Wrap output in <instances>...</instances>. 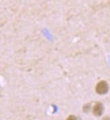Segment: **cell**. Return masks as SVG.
I'll use <instances>...</instances> for the list:
<instances>
[{
	"label": "cell",
	"mask_w": 110,
	"mask_h": 120,
	"mask_svg": "<svg viewBox=\"0 0 110 120\" xmlns=\"http://www.w3.org/2000/svg\"><path fill=\"white\" fill-rule=\"evenodd\" d=\"M95 90L97 93L99 94H105L109 90L108 83L105 81H101L97 84Z\"/></svg>",
	"instance_id": "obj_1"
},
{
	"label": "cell",
	"mask_w": 110,
	"mask_h": 120,
	"mask_svg": "<svg viewBox=\"0 0 110 120\" xmlns=\"http://www.w3.org/2000/svg\"><path fill=\"white\" fill-rule=\"evenodd\" d=\"M104 107L103 104L101 102H97L95 104V105L93 107L92 112L93 114L97 116V117H100L103 113Z\"/></svg>",
	"instance_id": "obj_2"
},
{
	"label": "cell",
	"mask_w": 110,
	"mask_h": 120,
	"mask_svg": "<svg viewBox=\"0 0 110 120\" xmlns=\"http://www.w3.org/2000/svg\"><path fill=\"white\" fill-rule=\"evenodd\" d=\"M91 106L90 104H86V105H85L83 107V111L85 113H88L91 110Z\"/></svg>",
	"instance_id": "obj_3"
},
{
	"label": "cell",
	"mask_w": 110,
	"mask_h": 120,
	"mask_svg": "<svg viewBox=\"0 0 110 120\" xmlns=\"http://www.w3.org/2000/svg\"><path fill=\"white\" fill-rule=\"evenodd\" d=\"M78 120V119H77V117H76L75 115H69V116L67 118V120Z\"/></svg>",
	"instance_id": "obj_4"
},
{
	"label": "cell",
	"mask_w": 110,
	"mask_h": 120,
	"mask_svg": "<svg viewBox=\"0 0 110 120\" xmlns=\"http://www.w3.org/2000/svg\"><path fill=\"white\" fill-rule=\"evenodd\" d=\"M103 120H110V118L109 117H104Z\"/></svg>",
	"instance_id": "obj_5"
}]
</instances>
